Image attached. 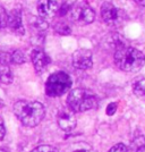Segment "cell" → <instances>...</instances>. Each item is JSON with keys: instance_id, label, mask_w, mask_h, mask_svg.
<instances>
[{"instance_id": "obj_14", "label": "cell", "mask_w": 145, "mask_h": 152, "mask_svg": "<svg viewBox=\"0 0 145 152\" xmlns=\"http://www.w3.org/2000/svg\"><path fill=\"white\" fill-rule=\"evenodd\" d=\"M0 82L4 84H10L13 82L12 70L6 63H0Z\"/></svg>"}, {"instance_id": "obj_23", "label": "cell", "mask_w": 145, "mask_h": 152, "mask_svg": "<svg viewBox=\"0 0 145 152\" xmlns=\"http://www.w3.org/2000/svg\"><path fill=\"white\" fill-rule=\"evenodd\" d=\"M8 61H9L8 55H7L6 52H2V51L0 50V63H6V64H8Z\"/></svg>"}, {"instance_id": "obj_1", "label": "cell", "mask_w": 145, "mask_h": 152, "mask_svg": "<svg viewBox=\"0 0 145 152\" xmlns=\"http://www.w3.org/2000/svg\"><path fill=\"white\" fill-rule=\"evenodd\" d=\"M13 110L18 121L27 127L39 125L45 114L44 106L41 102L31 100H18L15 102Z\"/></svg>"}, {"instance_id": "obj_20", "label": "cell", "mask_w": 145, "mask_h": 152, "mask_svg": "<svg viewBox=\"0 0 145 152\" xmlns=\"http://www.w3.org/2000/svg\"><path fill=\"white\" fill-rule=\"evenodd\" d=\"M109 152H128V148H127L124 143H118L114 146H112Z\"/></svg>"}, {"instance_id": "obj_16", "label": "cell", "mask_w": 145, "mask_h": 152, "mask_svg": "<svg viewBox=\"0 0 145 152\" xmlns=\"http://www.w3.org/2000/svg\"><path fill=\"white\" fill-rule=\"evenodd\" d=\"M55 31L59 33V34H61V35H68L71 32V28H70V26L66 22L60 20V22H57L55 24Z\"/></svg>"}, {"instance_id": "obj_17", "label": "cell", "mask_w": 145, "mask_h": 152, "mask_svg": "<svg viewBox=\"0 0 145 152\" xmlns=\"http://www.w3.org/2000/svg\"><path fill=\"white\" fill-rule=\"evenodd\" d=\"M9 60H10L12 63L16 64V65H20V64L25 63L26 58H25V55H24L23 51L16 50L10 55V59H9Z\"/></svg>"}, {"instance_id": "obj_6", "label": "cell", "mask_w": 145, "mask_h": 152, "mask_svg": "<svg viewBox=\"0 0 145 152\" xmlns=\"http://www.w3.org/2000/svg\"><path fill=\"white\" fill-rule=\"evenodd\" d=\"M101 16L110 26H119L124 20V13L111 2H104L101 6Z\"/></svg>"}, {"instance_id": "obj_9", "label": "cell", "mask_w": 145, "mask_h": 152, "mask_svg": "<svg viewBox=\"0 0 145 152\" xmlns=\"http://www.w3.org/2000/svg\"><path fill=\"white\" fill-rule=\"evenodd\" d=\"M58 12V2L56 0H39L38 13L42 19L52 18Z\"/></svg>"}, {"instance_id": "obj_15", "label": "cell", "mask_w": 145, "mask_h": 152, "mask_svg": "<svg viewBox=\"0 0 145 152\" xmlns=\"http://www.w3.org/2000/svg\"><path fill=\"white\" fill-rule=\"evenodd\" d=\"M133 92L137 96H144L145 95V78L138 77L133 82Z\"/></svg>"}, {"instance_id": "obj_21", "label": "cell", "mask_w": 145, "mask_h": 152, "mask_svg": "<svg viewBox=\"0 0 145 152\" xmlns=\"http://www.w3.org/2000/svg\"><path fill=\"white\" fill-rule=\"evenodd\" d=\"M117 110V103H110L107 107V115L112 116Z\"/></svg>"}, {"instance_id": "obj_12", "label": "cell", "mask_w": 145, "mask_h": 152, "mask_svg": "<svg viewBox=\"0 0 145 152\" xmlns=\"http://www.w3.org/2000/svg\"><path fill=\"white\" fill-rule=\"evenodd\" d=\"M132 150L134 152H145V137L143 134L135 133L132 140Z\"/></svg>"}, {"instance_id": "obj_25", "label": "cell", "mask_w": 145, "mask_h": 152, "mask_svg": "<svg viewBox=\"0 0 145 152\" xmlns=\"http://www.w3.org/2000/svg\"><path fill=\"white\" fill-rule=\"evenodd\" d=\"M0 152H7V151H5V150H2V149H0Z\"/></svg>"}, {"instance_id": "obj_4", "label": "cell", "mask_w": 145, "mask_h": 152, "mask_svg": "<svg viewBox=\"0 0 145 152\" xmlns=\"http://www.w3.org/2000/svg\"><path fill=\"white\" fill-rule=\"evenodd\" d=\"M71 86V78L65 72H56L48 77L45 93L49 96H61Z\"/></svg>"}, {"instance_id": "obj_5", "label": "cell", "mask_w": 145, "mask_h": 152, "mask_svg": "<svg viewBox=\"0 0 145 152\" xmlns=\"http://www.w3.org/2000/svg\"><path fill=\"white\" fill-rule=\"evenodd\" d=\"M70 16L74 22L79 23V24H90L92 23L95 18V13L93 8L85 1H79L75 4L71 10H70Z\"/></svg>"}, {"instance_id": "obj_22", "label": "cell", "mask_w": 145, "mask_h": 152, "mask_svg": "<svg viewBox=\"0 0 145 152\" xmlns=\"http://www.w3.org/2000/svg\"><path fill=\"white\" fill-rule=\"evenodd\" d=\"M6 134V128H5V123L2 121V118L0 117V141L5 137Z\"/></svg>"}, {"instance_id": "obj_10", "label": "cell", "mask_w": 145, "mask_h": 152, "mask_svg": "<svg viewBox=\"0 0 145 152\" xmlns=\"http://www.w3.org/2000/svg\"><path fill=\"white\" fill-rule=\"evenodd\" d=\"M32 63L38 73H42L49 66L51 59L42 49H34L31 53Z\"/></svg>"}, {"instance_id": "obj_2", "label": "cell", "mask_w": 145, "mask_h": 152, "mask_svg": "<svg viewBox=\"0 0 145 152\" xmlns=\"http://www.w3.org/2000/svg\"><path fill=\"white\" fill-rule=\"evenodd\" d=\"M114 58L117 67L128 73L137 72L145 64V56L143 52L129 45L121 47L114 50Z\"/></svg>"}, {"instance_id": "obj_3", "label": "cell", "mask_w": 145, "mask_h": 152, "mask_svg": "<svg viewBox=\"0 0 145 152\" xmlns=\"http://www.w3.org/2000/svg\"><path fill=\"white\" fill-rule=\"evenodd\" d=\"M67 104L74 113H84L98 106V98L88 90L76 89L68 94Z\"/></svg>"}, {"instance_id": "obj_18", "label": "cell", "mask_w": 145, "mask_h": 152, "mask_svg": "<svg viewBox=\"0 0 145 152\" xmlns=\"http://www.w3.org/2000/svg\"><path fill=\"white\" fill-rule=\"evenodd\" d=\"M31 152H59L57 148L52 145H48V144H43V145H39L35 149H33Z\"/></svg>"}, {"instance_id": "obj_19", "label": "cell", "mask_w": 145, "mask_h": 152, "mask_svg": "<svg viewBox=\"0 0 145 152\" xmlns=\"http://www.w3.org/2000/svg\"><path fill=\"white\" fill-rule=\"evenodd\" d=\"M7 20H8V14L2 7H0V28H4L5 26H7Z\"/></svg>"}, {"instance_id": "obj_11", "label": "cell", "mask_w": 145, "mask_h": 152, "mask_svg": "<svg viewBox=\"0 0 145 152\" xmlns=\"http://www.w3.org/2000/svg\"><path fill=\"white\" fill-rule=\"evenodd\" d=\"M7 25L10 27V30L19 35L24 34V26H23V19H22V12L20 9H13L8 14V20Z\"/></svg>"}, {"instance_id": "obj_24", "label": "cell", "mask_w": 145, "mask_h": 152, "mask_svg": "<svg viewBox=\"0 0 145 152\" xmlns=\"http://www.w3.org/2000/svg\"><path fill=\"white\" fill-rule=\"evenodd\" d=\"M135 1L139 5H142V6H145V0H135Z\"/></svg>"}, {"instance_id": "obj_13", "label": "cell", "mask_w": 145, "mask_h": 152, "mask_svg": "<svg viewBox=\"0 0 145 152\" xmlns=\"http://www.w3.org/2000/svg\"><path fill=\"white\" fill-rule=\"evenodd\" d=\"M65 152H96L92 148V145H90L86 142H76L70 144Z\"/></svg>"}, {"instance_id": "obj_7", "label": "cell", "mask_w": 145, "mask_h": 152, "mask_svg": "<svg viewBox=\"0 0 145 152\" xmlns=\"http://www.w3.org/2000/svg\"><path fill=\"white\" fill-rule=\"evenodd\" d=\"M57 121L59 127L65 132H71L76 127V118L70 108H63L58 111Z\"/></svg>"}, {"instance_id": "obj_8", "label": "cell", "mask_w": 145, "mask_h": 152, "mask_svg": "<svg viewBox=\"0 0 145 152\" xmlns=\"http://www.w3.org/2000/svg\"><path fill=\"white\" fill-rule=\"evenodd\" d=\"M73 65L77 69H88L93 65L92 52L88 49H78L73 53Z\"/></svg>"}]
</instances>
